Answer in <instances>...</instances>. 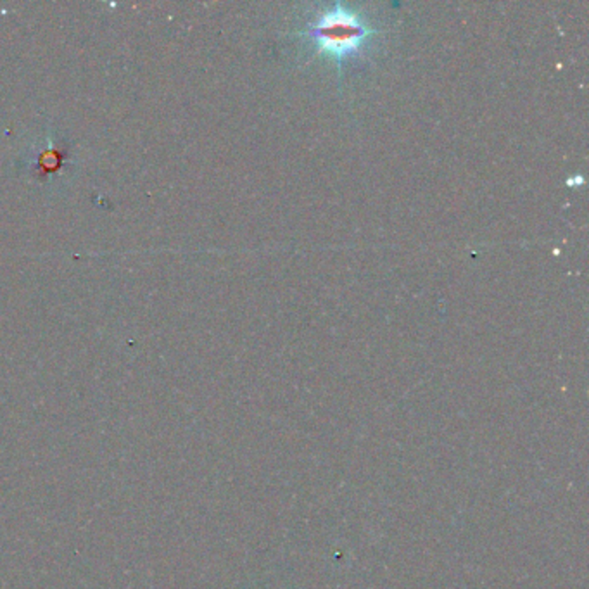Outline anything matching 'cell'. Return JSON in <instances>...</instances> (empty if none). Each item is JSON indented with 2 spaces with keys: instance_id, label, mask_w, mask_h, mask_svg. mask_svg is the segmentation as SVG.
Listing matches in <instances>:
<instances>
[{
  "instance_id": "cell-1",
  "label": "cell",
  "mask_w": 589,
  "mask_h": 589,
  "mask_svg": "<svg viewBox=\"0 0 589 589\" xmlns=\"http://www.w3.org/2000/svg\"><path fill=\"white\" fill-rule=\"evenodd\" d=\"M377 33L357 11L335 4L317 14L299 35L308 38L317 56L332 59L341 69L348 59L361 54Z\"/></svg>"
}]
</instances>
